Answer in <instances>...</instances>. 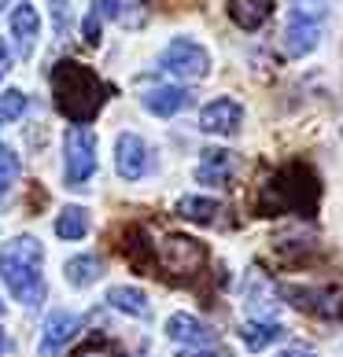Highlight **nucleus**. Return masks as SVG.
<instances>
[{"mask_svg": "<svg viewBox=\"0 0 343 357\" xmlns=\"http://www.w3.org/2000/svg\"><path fill=\"white\" fill-rule=\"evenodd\" d=\"M45 247L37 236H15L0 247V280L22 302L26 310H37L45 302Z\"/></svg>", "mask_w": 343, "mask_h": 357, "instance_id": "7ed1b4c3", "label": "nucleus"}, {"mask_svg": "<svg viewBox=\"0 0 343 357\" xmlns=\"http://www.w3.org/2000/svg\"><path fill=\"white\" fill-rule=\"evenodd\" d=\"M0 313H4V302H0Z\"/></svg>", "mask_w": 343, "mask_h": 357, "instance_id": "2f4dec72", "label": "nucleus"}, {"mask_svg": "<svg viewBox=\"0 0 343 357\" xmlns=\"http://www.w3.org/2000/svg\"><path fill=\"white\" fill-rule=\"evenodd\" d=\"M273 15V0H229V19L240 30H258Z\"/></svg>", "mask_w": 343, "mask_h": 357, "instance_id": "f3484780", "label": "nucleus"}, {"mask_svg": "<svg viewBox=\"0 0 343 357\" xmlns=\"http://www.w3.org/2000/svg\"><path fill=\"white\" fill-rule=\"evenodd\" d=\"M22 111H26V96L19 89L0 92V122H15V118H22Z\"/></svg>", "mask_w": 343, "mask_h": 357, "instance_id": "393cba45", "label": "nucleus"}, {"mask_svg": "<svg viewBox=\"0 0 343 357\" xmlns=\"http://www.w3.org/2000/svg\"><path fill=\"white\" fill-rule=\"evenodd\" d=\"M85 232H89V210L85 206H63V214L56 218L59 240H82Z\"/></svg>", "mask_w": 343, "mask_h": 357, "instance_id": "aec40b11", "label": "nucleus"}, {"mask_svg": "<svg viewBox=\"0 0 343 357\" xmlns=\"http://www.w3.org/2000/svg\"><path fill=\"white\" fill-rule=\"evenodd\" d=\"M281 295L292 302L295 310L343 321V287H336V284H302V287L299 284H281Z\"/></svg>", "mask_w": 343, "mask_h": 357, "instance_id": "39448f33", "label": "nucleus"}, {"mask_svg": "<svg viewBox=\"0 0 343 357\" xmlns=\"http://www.w3.org/2000/svg\"><path fill=\"white\" fill-rule=\"evenodd\" d=\"M4 350H8V335H4V328H0V357H4Z\"/></svg>", "mask_w": 343, "mask_h": 357, "instance_id": "c756f323", "label": "nucleus"}, {"mask_svg": "<svg viewBox=\"0 0 343 357\" xmlns=\"http://www.w3.org/2000/svg\"><path fill=\"white\" fill-rule=\"evenodd\" d=\"M159 70L181 77V82H200V77L210 74V56H207V48H200L189 37H177L159 56Z\"/></svg>", "mask_w": 343, "mask_h": 357, "instance_id": "423d86ee", "label": "nucleus"}, {"mask_svg": "<svg viewBox=\"0 0 343 357\" xmlns=\"http://www.w3.org/2000/svg\"><path fill=\"white\" fill-rule=\"evenodd\" d=\"M71 357H122V347L111 342L108 335H89Z\"/></svg>", "mask_w": 343, "mask_h": 357, "instance_id": "4be33fe9", "label": "nucleus"}, {"mask_svg": "<svg viewBox=\"0 0 343 357\" xmlns=\"http://www.w3.org/2000/svg\"><path fill=\"white\" fill-rule=\"evenodd\" d=\"M192 103V92L189 89H177V85H159V89H148L144 92V107H148L155 118H174Z\"/></svg>", "mask_w": 343, "mask_h": 357, "instance_id": "f8f14e48", "label": "nucleus"}, {"mask_svg": "<svg viewBox=\"0 0 343 357\" xmlns=\"http://www.w3.org/2000/svg\"><path fill=\"white\" fill-rule=\"evenodd\" d=\"M8 67H11V56H8V48H4V41H0V82H4V74H8Z\"/></svg>", "mask_w": 343, "mask_h": 357, "instance_id": "cd10ccee", "label": "nucleus"}, {"mask_svg": "<svg viewBox=\"0 0 343 357\" xmlns=\"http://www.w3.org/2000/svg\"><path fill=\"white\" fill-rule=\"evenodd\" d=\"M184 357H214V354H184Z\"/></svg>", "mask_w": 343, "mask_h": 357, "instance_id": "7c9ffc66", "label": "nucleus"}, {"mask_svg": "<svg viewBox=\"0 0 343 357\" xmlns=\"http://www.w3.org/2000/svg\"><path fill=\"white\" fill-rule=\"evenodd\" d=\"M82 332V317H74L67 310H56L45 321V332H41V342H37V357H59V350Z\"/></svg>", "mask_w": 343, "mask_h": 357, "instance_id": "9b49d317", "label": "nucleus"}, {"mask_svg": "<svg viewBox=\"0 0 343 357\" xmlns=\"http://www.w3.org/2000/svg\"><path fill=\"white\" fill-rule=\"evenodd\" d=\"M122 250H126V258L133 261L137 269H144V266L152 261V247L144 243V232H140V229H129V232H126V243H122Z\"/></svg>", "mask_w": 343, "mask_h": 357, "instance_id": "b1692460", "label": "nucleus"}, {"mask_svg": "<svg viewBox=\"0 0 343 357\" xmlns=\"http://www.w3.org/2000/svg\"><path fill=\"white\" fill-rule=\"evenodd\" d=\"M318 41H321L318 15H310L307 8L292 11V19H288V26H284V48H288V56H295V59L310 56V52L318 48Z\"/></svg>", "mask_w": 343, "mask_h": 357, "instance_id": "1a4fd4ad", "label": "nucleus"}, {"mask_svg": "<svg viewBox=\"0 0 343 357\" xmlns=\"http://www.w3.org/2000/svg\"><path fill=\"white\" fill-rule=\"evenodd\" d=\"M240 122H244V107L229 96L210 100L200 111V129L203 133H214V137H236L240 133Z\"/></svg>", "mask_w": 343, "mask_h": 357, "instance_id": "9d476101", "label": "nucleus"}, {"mask_svg": "<svg viewBox=\"0 0 343 357\" xmlns=\"http://www.w3.org/2000/svg\"><path fill=\"white\" fill-rule=\"evenodd\" d=\"M37 30H41L37 8H34V4H15V11H11V37H15V48H19V56H22V59H30V56H34Z\"/></svg>", "mask_w": 343, "mask_h": 357, "instance_id": "4468645a", "label": "nucleus"}, {"mask_svg": "<svg viewBox=\"0 0 343 357\" xmlns=\"http://www.w3.org/2000/svg\"><path fill=\"white\" fill-rule=\"evenodd\" d=\"M52 4V19H56V33L67 37L71 30V0H48Z\"/></svg>", "mask_w": 343, "mask_h": 357, "instance_id": "a878e982", "label": "nucleus"}, {"mask_svg": "<svg viewBox=\"0 0 343 357\" xmlns=\"http://www.w3.org/2000/svg\"><path fill=\"white\" fill-rule=\"evenodd\" d=\"M108 302L118 310V313H126V317H148L152 313V306H148V295L144 291H137V287H111L108 291Z\"/></svg>", "mask_w": 343, "mask_h": 357, "instance_id": "6ab92c4d", "label": "nucleus"}, {"mask_svg": "<svg viewBox=\"0 0 343 357\" xmlns=\"http://www.w3.org/2000/svg\"><path fill=\"white\" fill-rule=\"evenodd\" d=\"M166 335L174 342H184V347H210L214 342V332L192 313H174L166 321Z\"/></svg>", "mask_w": 343, "mask_h": 357, "instance_id": "ddd939ff", "label": "nucleus"}, {"mask_svg": "<svg viewBox=\"0 0 343 357\" xmlns=\"http://www.w3.org/2000/svg\"><path fill=\"white\" fill-rule=\"evenodd\" d=\"M115 169L126 181H140L152 169V151L137 133H122L115 140Z\"/></svg>", "mask_w": 343, "mask_h": 357, "instance_id": "6e6552de", "label": "nucleus"}, {"mask_svg": "<svg viewBox=\"0 0 343 357\" xmlns=\"http://www.w3.org/2000/svg\"><path fill=\"white\" fill-rule=\"evenodd\" d=\"M63 273H67L71 287H92L103 276V261L96 255H78V258H71L67 266H63Z\"/></svg>", "mask_w": 343, "mask_h": 357, "instance_id": "a211bd4d", "label": "nucleus"}, {"mask_svg": "<svg viewBox=\"0 0 343 357\" xmlns=\"http://www.w3.org/2000/svg\"><path fill=\"white\" fill-rule=\"evenodd\" d=\"M218 210H221L218 199H200V195H184V199L177 203V214L196 221V225H210L218 218Z\"/></svg>", "mask_w": 343, "mask_h": 357, "instance_id": "412c9836", "label": "nucleus"}, {"mask_svg": "<svg viewBox=\"0 0 343 357\" xmlns=\"http://www.w3.org/2000/svg\"><path fill=\"white\" fill-rule=\"evenodd\" d=\"M318 199H321V184L314 177V169L302 162H288L262 184L255 210L262 218H284V214L314 218Z\"/></svg>", "mask_w": 343, "mask_h": 357, "instance_id": "f03ea898", "label": "nucleus"}, {"mask_svg": "<svg viewBox=\"0 0 343 357\" xmlns=\"http://www.w3.org/2000/svg\"><path fill=\"white\" fill-rule=\"evenodd\" d=\"M48 82H52V96H56V111L74 126L92 122L111 96V89L96 77V70L85 67V63H78V59L52 63Z\"/></svg>", "mask_w": 343, "mask_h": 357, "instance_id": "f257e3e1", "label": "nucleus"}, {"mask_svg": "<svg viewBox=\"0 0 343 357\" xmlns=\"http://www.w3.org/2000/svg\"><path fill=\"white\" fill-rule=\"evenodd\" d=\"M0 4H4V0H0Z\"/></svg>", "mask_w": 343, "mask_h": 357, "instance_id": "473e14b6", "label": "nucleus"}, {"mask_svg": "<svg viewBox=\"0 0 343 357\" xmlns=\"http://www.w3.org/2000/svg\"><path fill=\"white\" fill-rule=\"evenodd\" d=\"M63 155H67V188H82L96 174V137L85 126H71L67 140H63Z\"/></svg>", "mask_w": 343, "mask_h": 357, "instance_id": "0eeeda50", "label": "nucleus"}, {"mask_svg": "<svg viewBox=\"0 0 343 357\" xmlns=\"http://www.w3.org/2000/svg\"><path fill=\"white\" fill-rule=\"evenodd\" d=\"M19 169H22V162H19V155L11 151V148H4L0 144V199L11 192V184L19 181Z\"/></svg>", "mask_w": 343, "mask_h": 357, "instance_id": "5701e85b", "label": "nucleus"}, {"mask_svg": "<svg viewBox=\"0 0 343 357\" xmlns=\"http://www.w3.org/2000/svg\"><path fill=\"white\" fill-rule=\"evenodd\" d=\"M277 357H314V350H284V354H277Z\"/></svg>", "mask_w": 343, "mask_h": 357, "instance_id": "c85d7f7f", "label": "nucleus"}, {"mask_svg": "<svg viewBox=\"0 0 343 357\" xmlns=\"http://www.w3.org/2000/svg\"><path fill=\"white\" fill-rule=\"evenodd\" d=\"M100 22H103V15L92 8L85 15V26H82V30H85V45H100Z\"/></svg>", "mask_w": 343, "mask_h": 357, "instance_id": "bb28decb", "label": "nucleus"}, {"mask_svg": "<svg viewBox=\"0 0 343 357\" xmlns=\"http://www.w3.org/2000/svg\"><path fill=\"white\" fill-rule=\"evenodd\" d=\"M281 335H284V328L277 324L273 317H255V321L240 324V342H244V350H251V354L266 350L270 342H277Z\"/></svg>", "mask_w": 343, "mask_h": 357, "instance_id": "dca6fc26", "label": "nucleus"}, {"mask_svg": "<svg viewBox=\"0 0 343 357\" xmlns=\"http://www.w3.org/2000/svg\"><path fill=\"white\" fill-rule=\"evenodd\" d=\"M159 261L163 276H177V280H192L196 273L207 266V247L200 240H192V236H166L159 243Z\"/></svg>", "mask_w": 343, "mask_h": 357, "instance_id": "20e7f679", "label": "nucleus"}, {"mask_svg": "<svg viewBox=\"0 0 343 357\" xmlns=\"http://www.w3.org/2000/svg\"><path fill=\"white\" fill-rule=\"evenodd\" d=\"M236 155L233 151H226V148H210V151H203V162H200V169H196V181L200 184H229L233 181V174H236Z\"/></svg>", "mask_w": 343, "mask_h": 357, "instance_id": "2eb2a0df", "label": "nucleus"}]
</instances>
